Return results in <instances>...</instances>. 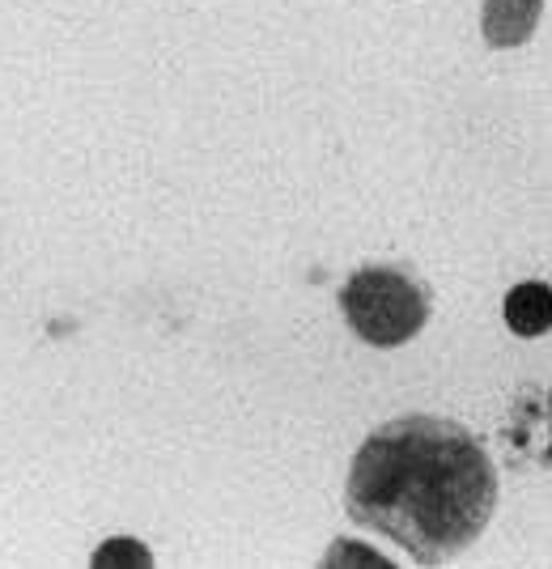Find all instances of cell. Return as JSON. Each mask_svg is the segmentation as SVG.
<instances>
[{
	"mask_svg": "<svg viewBox=\"0 0 552 569\" xmlns=\"http://www.w3.org/2000/svg\"><path fill=\"white\" fill-rule=\"evenodd\" d=\"M344 506L358 527L409 548L421 566H438L476 545L489 527L498 468L472 429L416 412L387 421L361 442Z\"/></svg>",
	"mask_w": 552,
	"mask_h": 569,
	"instance_id": "6da1fadb",
	"label": "cell"
},
{
	"mask_svg": "<svg viewBox=\"0 0 552 569\" xmlns=\"http://www.w3.org/2000/svg\"><path fill=\"white\" fill-rule=\"evenodd\" d=\"M340 310L358 340L374 345V349H400V345L416 340L421 328L430 323V293L409 272L370 263L344 281Z\"/></svg>",
	"mask_w": 552,
	"mask_h": 569,
	"instance_id": "7a4b0ae2",
	"label": "cell"
},
{
	"mask_svg": "<svg viewBox=\"0 0 552 569\" xmlns=\"http://www.w3.org/2000/svg\"><path fill=\"white\" fill-rule=\"evenodd\" d=\"M544 18V0H484L481 30L489 48H523Z\"/></svg>",
	"mask_w": 552,
	"mask_h": 569,
	"instance_id": "3957f363",
	"label": "cell"
},
{
	"mask_svg": "<svg viewBox=\"0 0 552 569\" xmlns=\"http://www.w3.org/2000/svg\"><path fill=\"white\" fill-rule=\"evenodd\" d=\"M505 328L523 340L552 332V284L549 281H523L505 293L502 302Z\"/></svg>",
	"mask_w": 552,
	"mask_h": 569,
	"instance_id": "277c9868",
	"label": "cell"
},
{
	"mask_svg": "<svg viewBox=\"0 0 552 569\" xmlns=\"http://www.w3.org/2000/svg\"><path fill=\"white\" fill-rule=\"evenodd\" d=\"M111 561H141V566H149L153 557H149V548L132 545V540H116V545H102L94 552V566H111Z\"/></svg>",
	"mask_w": 552,
	"mask_h": 569,
	"instance_id": "5b68a950",
	"label": "cell"
},
{
	"mask_svg": "<svg viewBox=\"0 0 552 569\" xmlns=\"http://www.w3.org/2000/svg\"><path fill=\"white\" fill-rule=\"evenodd\" d=\"M549 426H552V391H549ZM549 459H552V438H549Z\"/></svg>",
	"mask_w": 552,
	"mask_h": 569,
	"instance_id": "8992f818",
	"label": "cell"
}]
</instances>
